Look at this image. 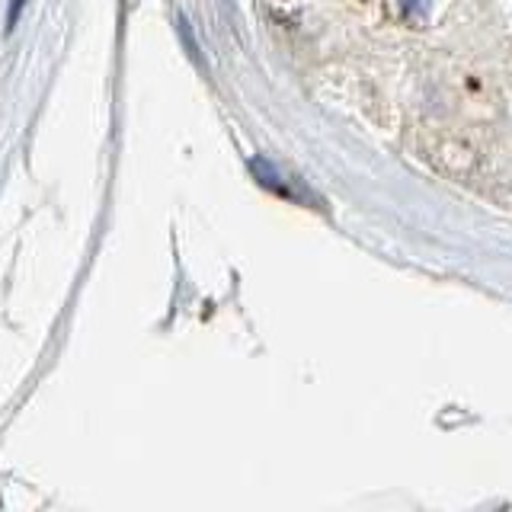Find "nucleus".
<instances>
[{"label": "nucleus", "mask_w": 512, "mask_h": 512, "mask_svg": "<svg viewBox=\"0 0 512 512\" xmlns=\"http://www.w3.org/2000/svg\"><path fill=\"white\" fill-rule=\"evenodd\" d=\"M253 173H256V180H260L263 186H269L272 192H279V196H292V192H288V186L279 180V173L272 170L263 157H256V160H253Z\"/></svg>", "instance_id": "nucleus-1"}, {"label": "nucleus", "mask_w": 512, "mask_h": 512, "mask_svg": "<svg viewBox=\"0 0 512 512\" xmlns=\"http://www.w3.org/2000/svg\"><path fill=\"white\" fill-rule=\"evenodd\" d=\"M26 7V0H10V13H7V29L16 26V20H20V13Z\"/></svg>", "instance_id": "nucleus-2"}]
</instances>
